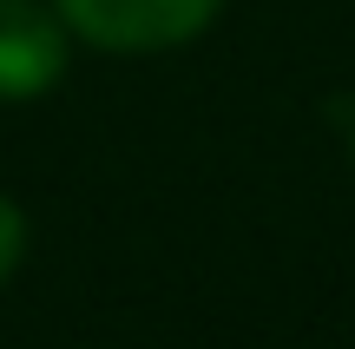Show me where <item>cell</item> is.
Here are the masks:
<instances>
[{"label":"cell","mask_w":355,"mask_h":349,"mask_svg":"<svg viewBox=\"0 0 355 349\" xmlns=\"http://www.w3.org/2000/svg\"><path fill=\"white\" fill-rule=\"evenodd\" d=\"M224 0H53L66 26L79 40L105 53H165V46H184L191 33L217 20Z\"/></svg>","instance_id":"obj_1"},{"label":"cell","mask_w":355,"mask_h":349,"mask_svg":"<svg viewBox=\"0 0 355 349\" xmlns=\"http://www.w3.org/2000/svg\"><path fill=\"white\" fill-rule=\"evenodd\" d=\"M73 26L53 13V0H0V99H40L60 86Z\"/></svg>","instance_id":"obj_2"},{"label":"cell","mask_w":355,"mask_h":349,"mask_svg":"<svg viewBox=\"0 0 355 349\" xmlns=\"http://www.w3.org/2000/svg\"><path fill=\"white\" fill-rule=\"evenodd\" d=\"M20 250H26V218H20V205H13V198L0 191V284L13 277Z\"/></svg>","instance_id":"obj_3"}]
</instances>
